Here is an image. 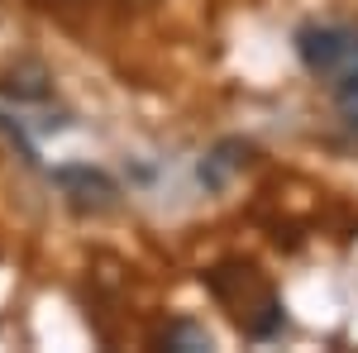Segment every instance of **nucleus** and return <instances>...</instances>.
Masks as SVG:
<instances>
[{"label": "nucleus", "instance_id": "f257e3e1", "mask_svg": "<svg viewBox=\"0 0 358 353\" xmlns=\"http://www.w3.org/2000/svg\"><path fill=\"white\" fill-rule=\"evenodd\" d=\"M296 57L306 72H315L334 91L358 86V29L349 24H301L296 29Z\"/></svg>", "mask_w": 358, "mask_h": 353}, {"label": "nucleus", "instance_id": "6e6552de", "mask_svg": "<svg viewBox=\"0 0 358 353\" xmlns=\"http://www.w3.org/2000/svg\"><path fill=\"white\" fill-rule=\"evenodd\" d=\"M129 5H153V0H129Z\"/></svg>", "mask_w": 358, "mask_h": 353}, {"label": "nucleus", "instance_id": "7ed1b4c3", "mask_svg": "<svg viewBox=\"0 0 358 353\" xmlns=\"http://www.w3.org/2000/svg\"><path fill=\"white\" fill-rule=\"evenodd\" d=\"M0 96L15 106H43L53 96V72L38 57H20V62L0 67Z\"/></svg>", "mask_w": 358, "mask_h": 353}, {"label": "nucleus", "instance_id": "20e7f679", "mask_svg": "<svg viewBox=\"0 0 358 353\" xmlns=\"http://www.w3.org/2000/svg\"><path fill=\"white\" fill-rule=\"evenodd\" d=\"M248 163H253V143H244V138H220V143L201 158L196 177H201L206 191H224L239 172H248Z\"/></svg>", "mask_w": 358, "mask_h": 353}, {"label": "nucleus", "instance_id": "39448f33", "mask_svg": "<svg viewBox=\"0 0 358 353\" xmlns=\"http://www.w3.org/2000/svg\"><path fill=\"white\" fill-rule=\"evenodd\" d=\"M163 349H177V353H206V349H215L210 344V329L206 325H196V320H172V325L163 329V339H158Z\"/></svg>", "mask_w": 358, "mask_h": 353}, {"label": "nucleus", "instance_id": "423d86ee", "mask_svg": "<svg viewBox=\"0 0 358 353\" xmlns=\"http://www.w3.org/2000/svg\"><path fill=\"white\" fill-rule=\"evenodd\" d=\"M0 143H5V148H10V153H15V158H20L24 167H38V153H34V143H29L24 129H20L15 120H5V115H0Z\"/></svg>", "mask_w": 358, "mask_h": 353}, {"label": "nucleus", "instance_id": "0eeeda50", "mask_svg": "<svg viewBox=\"0 0 358 353\" xmlns=\"http://www.w3.org/2000/svg\"><path fill=\"white\" fill-rule=\"evenodd\" d=\"M339 101H344V124L358 134V86L354 91H339Z\"/></svg>", "mask_w": 358, "mask_h": 353}, {"label": "nucleus", "instance_id": "f03ea898", "mask_svg": "<svg viewBox=\"0 0 358 353\" xmlns=\"http://www.w3.org/2000/svg\"><path fill=\"white\" fill-rule=\"evenodd\" d=\"M53 187L62 191V201H67L77 215H110L115 206H120V187H115V177H106L101 167H86V163L57 167Z\"/></svg>", "mask_w": 358, "mask_h": 353}]
</instances>
